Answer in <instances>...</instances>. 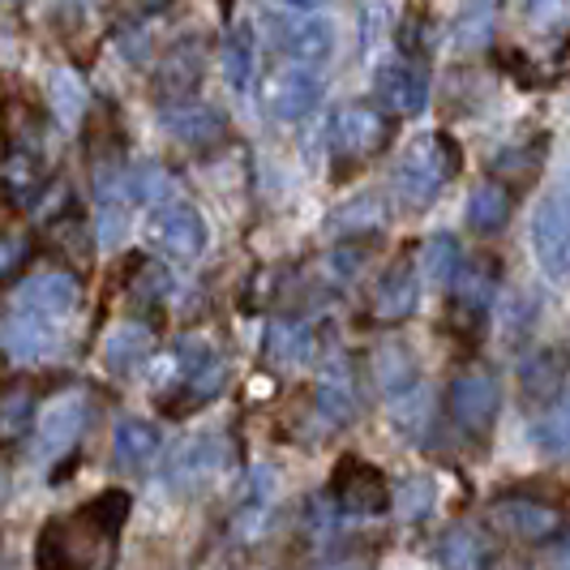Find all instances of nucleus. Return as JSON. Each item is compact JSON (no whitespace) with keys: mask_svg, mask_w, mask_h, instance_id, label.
Segmentation results:
<instances>
[{"mask_svg":"<svg viewBox=\"0 0 570 570\" xmlns=\"http://www.w3.org/2000/svg\"><path fill=\"white\" fill-rule=\"evenodd\" d=\"M129 519V493L104 489L78 511L57 514L43 523L35 541V567L39 570H104L116 553V537Z\"/></svg>","mask_w":570,"mask_h":570,"instance_id":"nucleus-1","label":"nucleus"},{"mask_svg":"<svg viewBox=\"0 0 570 570\" xmlns=\"http://www.w3.org/2000/svg\"><path fill=\"white\" fill-rule=\"evenodd\" d=\"M455 171H459V146L446 134L421 138V142H412L403 150L400 168H395V198L407 210H425Z\"/></svg>","mask_w":570,"mask_h":570,"instance_id":"nucleus-2","label":"nucleus"},{"mask_svg":"<svg viewBox=\"0 0 570 570\" xmlns=\"http://www.w3.org/2000/svg\"><path fill=\"white\" fill-rule=\"evenodd\" d=\"M532 254L553 284H570V176L553 180L532 210Z\"/></svg>","mask_w":570,"mask_h":570,"instance_id":"nucleus-3","label":"nucleus"},{"mask_svg":"<svg viewBox=\"0 0 570 570\" xmlns=\"http://www.w3.org/2000/svg\"><path fill=\"white\" fill-rule=\"evenodd\" d=\"M391 142V116L373 104H347L331 120V146L347 164H365Z\"/></svg>","mask_w":570,"mask_h":570,"instance_id":"nucleus-4","label":"nucleus"},{"mask_svg":"<svg viewBox=\"0 0 570 570\" xmlns=\"http://www.w3.org/2000/svg\"><path fill=\"white\" fill-rule=\"evenodd\" d=\"M142 236L150 249H159V254H168V257H198L202 249H206V224H202L198 210L180 198L159 202V206L146 215Z\"/></svg>","mask_w":570,"mask_h":570,"instance_id":"nucleus-5","label":"nucleus"},{"mask_svg":"<svg viewBox=\"0 0 570 570\" xmlns=\"http://www.w3.org/2000/svg\"><path fill=\"white\" fill-rule=\"evenodd\" d=\"M271 43L284 52L287 60H301V65H322V60L335 52V27L317 13H271Z\"/></svg>","mask_w":570,"mask_h":570,"instance_id":"nucleus-6","label":"nucleus"},{"mask_svg":"<svg viewBox=\"0 0 570 570\" xmlns=\"http://www.w3.org/2000/svg\"><path fill=\"white\" fill-rule=\"evenodd\" d=\"M331 493H335V502H340L347 514H382L395 502L386 476H382L373 463H365L361 455L340 459V468H335V476H331Z\"/></svg>","mask_w":570,"mask_h":570,"instance_id":"nucleus-7","label":"nucleus"},{"mask_svg":"<svg viewBox=\"0 0 570 570\" xmlns=\"http://www.w3.org/2000/svg\"><path fill=\"white\" fill-rule=\"evenodd\" d=\"M373 95L391 116H416L429 104V73L421 60H391L373 73Z\"/></svg>","mask_w":570,"mask_h":570,"instance_id":"nucleus-8","label":"nucleus"},{"mask_svg":"<svg viewBox=\"0 0 570 570\" xmlns=\"http://www.w3.org/2000/svg\"><path fill=\"white\" fill-rule=\"evenodd\" d=\"M317 99H322V78L309 65H301V60H292V65L275 69L266 78V104H271V112L279 116V120L309 116L317 108Z\"/></svg>","mask_w":570,"mask_h":570,"instance_id":"nucleus-9","label":"nucleus"},{"mask_svg":"<svg viewBox=\"0 0 570 570\" xmlns=\"http://www.w3.org/2000/svg\"><path fill=\"white\" fill-rule=\"evenodd\" d=\"M498 403H502L498 400V382L481 370L463 373V377H455V386H451V416L468 433H485L498 421Z\"/></svg>","mask_w":570,"mask_h":570,"instance_id":"nucleus-10","label":"nucleus"},{"mask_svg":"<svg viewBox=\"0 0 570 570\" xmlns=\"http://www.w3.org/2000/svg\"><path fill=\"white\" fill-rule=\"evenodd\" d=\"M18 309L39 314L48 322H60L78 309V279L69 271H43V275H30L22 292H18Z\"/></svg>","mask_w":570,"mask_h":570,"instance_id":"nucleus-11","label":"nucleus"},{"mask_svg":"<svg viewBox=\"0 0 570 570\" xmlns=\"http://www.w3.org/2000/svg\"><path fill=\"white\" fill-rule=\"evenodd\" d=\"M35 425H39L35 455H39V459L65 455V451L78 442V433L86 429V400H78V395H69V400H57L52 407H43V416H39Z\"/></svg>","mask_w":570,"mask_h":570,"instance_id":"nucleus-12","label":"nucleus"},{"mask_svg":"<svg viewBox=\"0 0 570 570\" xmlns=\"http://www.w3.org/2000/svg\"><path fill=\"white\" fill-rule=\"evenodd\" d=\"M416 301H421V279H416V271L407 266V262H395L377 287H373V317L377 322H403V317L416 309Z\"/></svg>","mask_w":570,"mask_h":570,"instance_id":"nucleus-13","label":"nucleus"},{"mask_svg":"<svg viewBox=\"0 0 570 570\" xmlns=\"http://www.w3.org/2000/svg\"><path fill=\"white\" fill-rule=\"evenodd\" d=\"M52 326H57V322L18 309V314L0 326V343H4V352L18 356V361H43V356L57 347V331H52Z\"/></svg>","mask_w":570,"mask_h":570,"instance_id":"nucleus-14","label":"nucleus"},{"mask_svg":"<svg viewBox=\"0 0 570 570\" xmlns=\"http://www.w3.org/2000/svg\"><path fill=\"white\" fill-rule=\"evenodd\" d=\"M567 370H570V361L562 347H541V352H532V356L523 361V370H519L523 400L528 403L558 400V391L567 386Z\"/></svg>","mask_w":570,"mask_h":570,"instance_id":"nucleus-15","label":"nucleus"},{"mask_svg":"<svg viewBox=\"0 0 570 570\" xmlns=\"http://www.w3.org/2000/svg\"><path fill=\"white\" fill-rule=\"evenodd\" d=\"M164 129L185 146H210L224 134V116L215 112L210 104L180 99V104H168V108H164Z\"/></svg>","mask_w":570,"mask_h":570,"instance_id":"nucleus-16","label":"nucleus"},{"mask_svg":"<svg viewBox=\"0 0 570 570\" xmlns=\"http://www.w3.org/2000/svg\"><path fill=\"white\" fill-rule=\"evenodd\" d=\"M150 352H155V335L142 322H120L104 340V365L112 373H134L138 365L150 361Z\"/></svg>","mask_w":570,"mask_h":570,"instance_id":"nucleus-17","label":"nucleus"},{"mask_svg":"<svg viewBox=\"0 0 570 570\" xmlns=\"http://www.w3.org/2000/svg\"><path fill=\"white\" fill-rule=\"evenodd\" d=\"M438 562L446 570H493V544L476 528H451L438 541Z\"/></svg>","mask_w":570,"mask_h":570,"instance_id":"nucleus-18","label":"nucleus"},{"mask_svg":"<svg viewBox=\"0 0 570 570\" xmlns=\"http://www.w3.org/2000/svg\"><path fill=\"white\" fill-rule=\"evenodd\" d=\"M511 210H514L511 189L502 180H485L468 198V228L481 232V236H493V232H502L511 224Z\"/></svg>","mask_w":570,"mask_h":570,"instance_id":"nucleus-19","label":"nucleus"},{"mask_svg":"<svg viewBox=\"0 0 570 570\" xmlns=\"http://www.w3.org/2000/svg\"><path fill=\"white\" fill-rule=\"evenodd\" d=\"M493 523L502 532L519 537V541H544L558 528V514L549 511V507H541V502H519V498H511V502H498L493 507Z\"/></svg>","mask_w":570,"mask_h":570,"instance_id":"nucleus-20","label":"nucleus"},{"mask_svg":"<svg viewBox=\"0 0 570 570\" xmlns=\"http://www.w3.org/2000/svg\"><path fill=\"white\" fill-rule=\"evenodd\" d=\"M266 356L279 365V370H296V365H305L309 356H314V331L305 326V322H271V331H266Z\"/></svg>","mask_w":570,"mask_h":570,"instance_id":"nucleus-21","label":"nucleus"},{"mask_svg":"<svg viewBox=\"0 0 570 570\" xmlns=\"http://www.w3.org/2000/svg\"><path fill=\"white\" fill-rule=\"evenodd\" d=\"M219 463H224V446H219L215 438H198V442L176 446L168 472H171V481H176V485H194V481L215 476V472H219Z\"/></svg>","mask_w":570,"mask_h":570,"instance_id":"nucleus-22","label":"nucleus"},{"mask_svg":"<svg viewBox=\"0 0 570 570\" xmlns=\"http://www.w3.org/2000/svg\"><path fill=\"white\" fill-rule=\"evenodd\" d=\"M254 65H257V39H254V27L249 22H240V27H232V35L224 39V78L236 95H245L249 82H254Z\"/></svg>","mask_w":570,"mask_h":570,"instance_id":"nucleus-23","label":"nucleus"},{"mask_svg":"<svg viewBox=\"0 0 570 570\" xmlns=\"http://www.w3.org/2000/svg\"><path fill=\"white\" fill-rule=\"evenodd\" d=\"M112 451H116V463H120V468L138 472V468H146L150 459L159 455V429L146 425V421H125V425L116 429Z\"/></svg>","mask_w":570,"mask_h":570,"instance_id":"nucleus-24","label":"nucleus"},{"mask_svg":"<svg viewBox=\"0 0 570 570\" xmlns=\"http://www.w3.org/2000/svg\"><path fill=\"white\" fill-rule=\"evenodd\" d=\"M0 185H4V194L18 202V206H27V202L39 198V189H43V168H39L35 150H13V155L4 159Z\"/></svg>","mask_w":570,"mask_h":570,"instance_id":"nucleus-25","label":"nucleus"},{"mask_svg":"<svg viewBox=\"0 0 570 570\" xmlns=\"http://www.w3.org/2000/svg\"><path fill=\"white\" fill-rule=\"evenodd\" d=\"M198 57H189V52H171L164 65H159V73H155V90H159V99H168V104H180V99H189V90L198 86Z\"/></svg>","mask_w":570,"mask_h":570,"instance_id":"nucleus-26","label":"nucleus"},{"mask_svg":"<svg viewBox=\"0 0 570 570\" xmlns=\"http://www.w3.org/2000/svg\"><path fill=\"white\" fill-rule=\"evenodd\" d=\"M459 266H463V257H459V240H455V236H446V232L429 236L425 249H421V275H425L429 284L446 287L459 275Z\"/></svg>","mask_w":570,"mask_h":570,"instance_id":"nucleus-27","label":"nucleus"},{"mask_svg":"<svg viewBox=\"0 0 570 570\" xmlns=\"http://www.w3.org/2000/svg\"><path fill=\"white\" fill-rule=\"evenodd\" d=\"M373 382L386 391V395H407L416 386V361L403 352V347H382L373 356Z\"/></svg>","mask_w":570,"mask_h":570,"instance_id":"nucleus-28","label":"nucleus"},{"mask_svg":"<svg viewBox=\"0 0 570 570\" xmlns=\"http://www.w3.org/2000/svg\"><path fill=\"white\" fill-rule=\"evenodd\" d=\"M455 284L459 309L463 314H485L489 301H493V287H498V275H493V266H459Z\"/></svg>","mask_w":570,"mask_h":570,"instance_id":"nucleus-29","label":"nucleus"},{"mask_svg":"<svg viewBox=\"0 0 570 570\" xmlns=\"http://www.w3.org/2000/svg\"><path fill=\"white\" fill-rule=\"evenodd\" d=\"M317 407L331 416V421H347L356 412V395H352V373L335 365L331 373H322L317 382Z\"/></svg>","mask_w":570,"mask_h":570,"instance_id":"nucleus-30","label":"nucleus"},{"mask_svg":"<svg viewBox=\"0 0 570 570\" xmlns=\"http://www.w3.org/2000/svg\"><path fill=\"white\" fill-rule=\"evenodd\" d=\"M52 104H57V116L65 125H78V116L86 108V86L78 82V73L60 69L57 78H52Z\"/></svg>","mask_w":570,"mask_h":570,"instance_id":"nucleus-31","label":"nucleus"},{"mask_svg":"<svg viewBox=\"0 0 570 570\" xmlns=\"http://www.w3.org/2000/svg\"><path fill=\"white\" fill-rule=\"evenodd\" d=\"M27 425H35V403H30V395H4L0 400V442L22 438Z\"/></svg>","mask_w":570,"mask_h":570,"instance_id":"nucleus-32","label":"nucleus"},{"mask_svg":"<svg viewBox=\"0 0 570 570\" xmlns=\"http://www.w3.org/2000/svg\"><path fill=\"white\" fill-rule=\"evenodd\" d=\"M168 271L155 266V262H134V301L138 305H155L159 296H168Z\"/></svg>","mask_w":570,"mask_h":570,"instance_id":"nucleus-33","label":"nucleus"},{"mask_svg":"<svg viewBox=\"0 0 570 570\" xmlns=\"http://www.w3.org/2000/svg\"><path fill=\"white\" fill-rule=\"evenodd\" d=\"M425 30H429V13L425 9H407L403 13V22H400V52L407 60H421L429 52V39H425Z\"/></svg>","mask_w":570,"mask_h":570,"instance_id":"nucleus-34","label":"nucleus"},{"mask_svg":"<svg viewBox=\"0 0 570 570\" xmlns=\"http://www.w3.org/2000/svg\"><path fill=\"white\" fill-rule=\"evenodd\" d=\"M129 189H134V198L159 206L164 194H168V171L159 168V164H146V168L129 171Z\"/></svg>","mask_w":570,"mask_h":570,"instance_id":"nucleus-35","label":"nucleus"},{"mask_svg":"<svg viewBox=\"0 0 570 570\" xmlns=\"http://www.w3.org/2000/svg\"><path fill=\"white\" fill-rule=\"evenodd\" d=\"M537 442L544 451H570V412H553L537 425Z\"/></svg>","mask_w":570,"mask_h":570,"instance_id":"nucleus-36","label":"nucleus"},{"mask_svg":"<svg viewBox=\"0 0 570 570\" xmlns=\"http://www.w3.org/2000/svg\"><path fill=\"white\" fill-rule=\"evenodd\" d=\"M523 13L532 27H558L570 18V0H523Z\"/></svg>","mask_w":570,"mask_h":570,"instance_id":"nucleus-37","label":"nucleus"},{"mask_svg":"<svg viewBox=\"0 0 570 570\" xmlns=\"http://www.w3.org/2000/svg\"><path fill=\"white\" fill-rule=\"evenodd\" d=\"M125 228H129V224H125V202H104V206H99V240H104V245H116V240L125 236Z\"/></svg>","mask_w":570,"mask_h":570,"instance_id":"nucleus-38","label":"nucleus"},{"mask_svg":"<svg viewBox=\"0 0 570 570\" xmlns=\"http://www.w3.org/2000/svg\"><path fill=\"white\" fill-rule=\"evenodd\" d=\"M403 493H407V498H395V502H400V511L407 514V519H416V514H425L429 507H433V485H429V481H407Z\"/></svg>","mask_w":570,"mask_h":570,"instance_id":"nucleus-39","label":"nucleus"},{"mask_svg":"<svg viewBox=\"0 0 570 570\" xmlns=\"http://www.w3.org/2000/svg\"><path fill=\"white\" fill-rule=\"evenodd\" d=\"M382 219V210H377V202L373 198H365V202H352L347 210H340V228H373Z\"/></svg>","mask_w":570,"mask_h":570,"instance_id":"nucleus-40","label":"nucleus"},{"mask_svg":"<svg viewBox=\"0 0 570 570\" xmlns=\"http://www.w3.org/2000/svg\"><path fill=\"white\" fill-rule=\"evenodd\" d=\"M27 257H30L27 236H0V279H4V275H13Z\"/></svg>","mask_w":570,"mask_h":570,"instance_id":"nucleus-41","label":"nucleus"},{"mask_svg":"<svg viewBox=\"0 0 570 570\" xmlns=\"http://www.w3.org/2000/svg\"><path fill=\"white\" fill-rule=\"evenodd\" d=\"M335 262V271H340L343 279H352L361 266H365V249H340V254L331 257Z\"/></svg>","mask_w":570,"mask_h":570,"instance_id":"nucleus-42","label":"nucleus"},{"mask_svg":"<svg viewBox=\"0 0 570 570\" xmlns=\"http://www.w3.org/2000/svg\"><path fill=\"white\" fill-rule=\"evenodd\" d=\"M284 9H301V13H317L322 4H331V0H279Z\"/></svg>","mask_w":570,"mask_h":570,"instance_id":"nucleus-43","label":"nucleus"},{"mask_svg":"<svg viewBox=\"0 0 570 570\" xmlns=\"http://www.w3.org/2000/svg\"><path fill=\"white\" fill-rule=\"evenodd\" d=\"M326 570H356V567H326Z\"/></svg>","mask_w":570,"mask_h":570,"instance_id":"nucleus-44","label":"nucleus"},{"mask_svg":"<svg viewBox=\"0 0 570 570\" xmlns=\"http://www.w3.org/2000/svg\"><path fill=\"white\" fill-rule=\"evenodd\" d=\"M567 558H570V541H567Z\"/></svg>","mask_w":570,"mask_h":570,"instance_id":"nucleus-45","label":"nucleus"}]
</instances>
